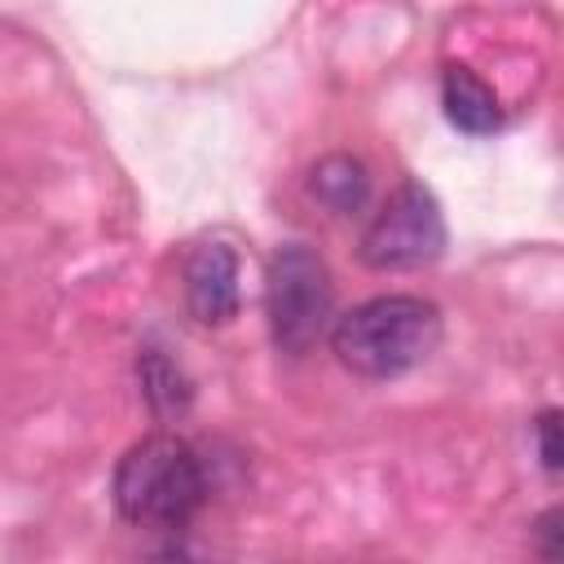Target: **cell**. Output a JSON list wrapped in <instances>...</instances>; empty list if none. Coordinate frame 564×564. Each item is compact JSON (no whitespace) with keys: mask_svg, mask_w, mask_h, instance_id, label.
<instances>
[{"mask_svg":"<svg viewBox=\"0 0 564 564\" xmlns=\"http://www.w3.org/2000/svg\"><path fill=\"white\" fill-rule=\"evenodd\" d=\"M533 441H538V458L542 467L555 476L564 467V445H560V410H542L533 423Z\"/></svg>","mask_w":564,"mask_h":564,"instance_id":"obj_9","label":"cell"},{"mask_svg":"<svg viewBox=\"0 0 564 564\" xmlns=\"http://www.w3.org/2000/svg\"><path fill=\"white\" fill-rule=\"evenodd\" d=\"M137 375H141V392H145V401H150V410L159 419H172V414H185L189 410V383L176 370V361H167L159 348H145L141 352Z\"/></svg>","mask_w":564,"mask_h":564,"instance_id":"obj_8","label":"cell"},{"mask_svg":"<svg viewBox=\"0 0 564 564\" xmlns=\"http://www.w3.org/2000/svg\"><path fill=\"white\" fill-rule=\"evenodd\" d=\"M560 520H564L560 507H551V511L538 520V542H542V555H546V560L560 555Z\"/></svg>","mask_w":564,"mask_h":564,"instance_id":"obj_10","label":"cell"},{"mask_svg":"<svg viewBox=\"0 0 564 564\" xmlns=\"http://www.w3.org/2000/svg\"><path fill=\"white\" fill-rule=\"evenodd\" d=\"M441 101H445V115L458 132H471V137H485L502 123V106L494 97V88L471 75L467 66H445L441 75Z\"/></svg>","mask_w":564,"mask_h":564,"instance_id":"obj_6","label":"cell"},{"mask_svg":"<svg viewBox=\"0 0 564 564\" xmlns=\"http://www.w3.org/2000/svg\"><path fill=\"white\" fill-rule=\"evenodd\" d=\"M361 264L392 273V269H419L432 264L445 251V216L419 181H405L388 194V203L375 212V220L361 234Z\"/></svg>","mask_w":564,"mask_h":564,"instance_id":"obj_4","label":"cell"},{"mask_svg":"<svg viewBox=\"0 0 564 564\" xmlns=\"http://www.w3.org/2000/svg\"><path fill=\"white\" fill-rule=\"evenodd\" d=\"M110 494L128 524L176 533L203 507L207 476H203V463L189 441H181L172 432H154L119 458Z\"/></svg>","mask_w":564,"mask_h":564,"instance_id":"obj_2","label":"cell"},{"mask_svg":"<svg viewBox=\"0 0 564 564\" xmlns=\"http://www.w3.org/2000/svg\"><path fill=\"white\" fill-rule=\"evenodd\" d=\"M441 330V308L432 300L375 295L335 322L330 348L339 366H348L361 379H397L436 352Z\"/></svg>","mask_w":564,"mask_h":564,"instance_id":"obj_1","label":"cell"},{"mask_svg":"<svg viewBox=\"0 0 564 564\" xmlns=\"http://www.w3.org/2000/svg\"><path fill=\"white\" fill-rule=\"evenodd\" d=\"M308 189H313V198H317L322 207H330V212H339V216H352V212H361L366 198H370V172H366V163L352 159V154H326V159L313 163Z\"/></svg>","mask_w":564,"mask_h":564,"instance_id":"obj_7","label":"cell"},{"mask_svg":"<svg viewBox=\"0 0 564 564\" xmlns=\"http://www.w3.org/2000/svg\"><path fill=\"white\" fill-rule=\"evenodd\" d=\"M185 304L203 326H225L238 313V256L225 242H203L185 260Z\"/></svg>","mask_w":564,"mask_h":564,"instance_id":"obj_5","label":"cell"},{"mask_svg":"<svg viewBox=\"0 0 564 564\" xmlns=\"http://www.w3.org/2000/svg\"><path fill=\"white\" fill-rule=\"evenodd\" d=\"M330 304H335L330 269L313 247L286 242L269 256L264 313H269V335H273L278 352L304 357L322 339V330L330 322Z\"/></svg>","mask_w":564,"mask_h":564,"instance_id":"obj_3","label":"cell"}]
</instances>
